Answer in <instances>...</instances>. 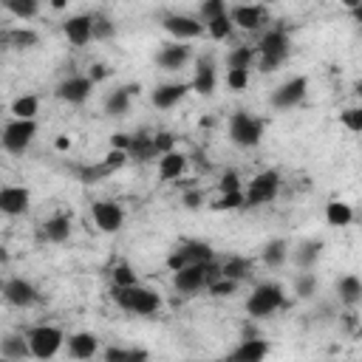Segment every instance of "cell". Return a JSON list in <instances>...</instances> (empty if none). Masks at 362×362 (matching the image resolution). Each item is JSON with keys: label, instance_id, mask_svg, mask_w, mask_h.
<instances>
[{"label": "cell", "instance_id": "obj_32", "mask_svg": "<svg viewBox=\"0 0 362 362\" xmlns=\"http://www.w3.org/2000/svg\"><path fill=\"white\" fill-rule=\"evenodd\" d=\"M204 29H207V35L213 37V40H227L230 35H232V20H230V12L227 15H218V18H213V20H207L204 23Z\"/></svg>", "mask_w": 362, "mask_h": 362}, {"label": "cell", "instance_id": "obj_2", "mask_svg": "<svg viewBox=\"0 0 362 362\" xmlns=\"http://www.w3.org/2000/svg\"><path fill=\"white\" fill-rule=\"evenodd\" d=\"M216 277H221V266H216L213 261H204V263H190L185 269L173 272V283L178 292L185 294H196L201 289H207V283H213Z\"/></svg>", "mask_w": 362, "mask_h": 362}, {"label": "cell", "instance_id": "obj_22", "mask_svg": "<svg viewBox=\"0 0 362 362\" xmlns=\"http://www.w3.org/2000/svg\"><path fill=\"white\" fill-rule=\"evenodd\" d=\"M96 351H99L96 334L80 331V334H71V337H68V354H71L74 359H91V356H96Z\"/></svg>", "mask_w": 362, "mask_h": 362}, {"label": "cell", "instance_id": "obj_18", "mask_svg": "<svg viewBox=\"0 0 362 362\" xmlns=\"http://www.w3.org/2000/svg\"><path fill=\"white\" fill-rule=\"evenodd\" d=\"M187 91H190V85H185V82H167V85H158V88L153 91V105H156L158 111H167V108H173V105H178L181 99H185Z\"/></svg>", "mask_w": 362, "mask_h": 362}, {"label": "cell", "instance_id": "obj_12", "mask_svg": "<svg viewBox=\"0 0 362 362\" xmlns=\"http://www.w3.org/2000/svg\"><path fill=\"white\" fill-rule=\"evenodd\" d=\"M4 300L9 303V306H18V308H29V306H35L37 303V289L29 283V280H23V277H12V280H6L4 283Z\"/></svg>", "mask_w": 362, "mask_h": 362}, {"label": "cell", "instance_id": "obj_26", "mask_svg": "<svg viewBox=\"0 0 362 362\" xmlns=\"http://www.w3.org/2000/svg\"><path fill=\"white\" fill-rule=\"evenodd\" d=\"M127 156H133L136 161H150V158H156L158 153H156V147H153V136H144V133L130 136Z\"/></svg>", "mask_w": 362, "mask_h": 362}, {"label": "cell", "instance_id": "obj_40", "mask_svg": "<svg viewBox=\"0 0 362 362\" xmlns=\"http://www.w3.org/2000/svg\"><path fill=\"white\" fill-rule=\"evenodd\" d=\"M227 88L241 94L249 88V68H227Z\"/></svg>", "mask_w": 362, "mask_h": 362}, {"label": "cell", "instance_id": "obj_23", "mask_svg": "<svg viewBox=\"0 0 362 362\" xmlns=\"http://www.w3.org/2000/svg\"><path fill=\"white\" fill-rule=\"evenodd\" d=\"M230 356L238 359V362H261V359L269 356V342H263L258 337H244V342Z\"/></svg>", "mask_w": 362, "mask_h": 362}, {"label": "cell", "instance_id": "obj_43", "mask_svg": "<svg viewBox=\"0 0 362 362\" xmlns=\"http://www.w3.org/2000/svg\"><path fill=\"white\" fill-rule=\"evenodd\" d=\"M127 158H130V156H127V150H116V147H111V150H108V156H105L99 164H102L108 173H113V170L125 167V164H127Z\"/></svg>", "mask_w": 362, "mask_h": 362}, {"label": "cell", "instance_id": "obj_6", "mask_svg": "<svg viewBox=\"0 0 362 362\" xmlns=\"http://www.w3.org/2000/svg\"><path fill=\"white\" fill-rule=\"evenodd\" d=\"M26 339H29L32 356H37V359H51V356H57V351L63 348L65 334H63L57 325H35V328L26 334Z\"/></svg>", "mask_w": 362, "mask_h": 362}, {"label": "cell", "instance_id": "obj_17", "mask_svg": "<svg viewBox=\"0 0 362 362\" xmlns=\"http://www.w3.org/2000/svg\"><path fill=\"white\" fill-rule=\"evenodd\" d=\"M63 32H65V37H68L71 46H77V49L88 46L94 40L91 37V15H74V18H68L63 23Z\"/></svg>", "mask_w": 362, "mask_h": 362}, {"label": "cell", "instance_id": "obj_36", "mask_svg": "<svg viewBox=\"0 0 362 362\" xmlns=\"http://www.w3.org/2000/svg\"><path fill=\"white\" fill-rule=\"evenodd\" d=\"M255 54L258 51L252 46H238V49H232L227 54V68H249L252 60H255Z\"/></svg>", "mask_w": 362, "mask_h": 362}, {"label": "cell", "instance_id": "obj_45", "mask_svg": "<svg viewBox=\"0 0 362 362\" xmlns=\"http://www.w3.org/2000/svg\"><path fill=\"white\" fill-rule=\"evenodd\" d=\"M218 15H227V0H204V4H201L204 23L213 20V18H218Z\"/></svg>", "mask_w": 362, "mask_h": 362}, {"label": "cell", "instance_id": "obj_1", "mask_svg": "<svg viewBox=\"0 0 362 362\" xmlns=\"http://www.w3.org/2000/svg\"><path fill=\"white\" fill-rule=\"evenodd\" d=\"M113 300L119 308L139 314V317H150L161 308V297L153 289H144L139 283L136 286H113Z\"/></svg>", "mask_w": 362, "mask_h": 362}, {"label": "cell", "instance_id": "obj_55", "mask_svg": "<svg viewBox=\"0 0 362 362\" xmlns=\"http://www.w3.org/2000/svg\"><path fill=\"white\" fill-rule=\"evenodd\" d=\"M339 4H342L345 9H354V12L359 9V0H339Z\"/></svg>", "mask_w": 362, "mask_h": 362}, {"label": "cell", "instance_id": "obj_53", "mask_svg": "<svg viewBox=\"0 0 362 362\" xmlns=\"http://www.w3.org/2000/svg\"><path fill=\"white\" fill-rule=\"evenodd\" d=\"M54 147L65 153V150H71V139H68V136H57V142H54Z\"/></svg>", "mask_w": 362, "mask_h": 362}, {"label": "cell", "instance_id": "obj_57", "mask_svg": "<svg viewBox=\"0 0 362 362\" xmlns=\"http://www.w3.org/2000/svg\"><path fill=\"white\" fill-rule=\"evenodd\" d=\"M263 4H275V0H263Z\"/></svg>", "mask_w": 362, "mask_h": 362}, {"label": "cell", "instance_id": "obj_27", "mask_svg": "<svg viewBox=\"0 0 362 362\" xmlns=\"http://www.w3.org/2000/svg\"><path fill=\"white\" fill-rule=\"evenodd\" d=\"M325 221H328V227H348V224L354 221L351 204H345V201H328V207H325Z\"/></svg>", "mask_w": 362, "mask_h": 362}, {"label": "cell", "instance_id": "obj_19", "mask_svg": "<svg viewBox=\"0 0 362 362\" xmlns=\"http://www.w3.org/2000/svg\"><path fill=\"white\" fill-rule=\"evenodd\" d=\"M187 170V156L178 153V150H170V153H161L158 156V178L161 181H173V178H181Z\"/></svg>", "mask_w": 362, "mask_h": 362}, {"label": "cell", "instance_id": "obj_8", "mask_svg": "<svg viewBox=\"0 0 362 362\" xmlns=\"http://www.w3.org/2000/svg\"><path fill=\"white\" fill-rule=\"evenodd\" d=\"M37 136V122L35 119H12L6 127H4V136H0V142H4V147L15 156L26 153L29 144L35 142Z\"/></svg>", "mask_w": 362, "mask_h": 362}, {"label": "cell", "instance_id": "obj_13", "mask_svg": "<svg viewBox=\"0 0 362 362\" xmlns=\"http://www.w3.org/2000/svg\"><path fill=\"white\" fill-rule=\"evenodd\" d=\"M32 204V193L20 185H9V187H0V213L4 216H23Z\"/></svg>", "mask_w": 362, "mask_h": 362}, {"label": "cell", "instance_id": "obj_34", "mask_svg": "<svg viewBox=\"0 0 362 362\" xmlns=\"http://www.w3.org/2000/svg\"><path fill=\"white\" fill-rule=\"evenodd\" d=\"M320 252H323V244H320V241H306L300 249H294V261H297L303 269H311V266L317 263Z\"/></svg>", "mask_w": 362, "mask_h": 362}, {"label": "cell", "instance_id": "obj_7", "mask_svg": "<svg viewBox=\"0 0 362 362\" xmlns=\"http://www.w3.org/2000/svg\"><path fill=\"white\" fill-rule=\"evenodd\" d=\"M261 136H263L261 119H255V116H249L244 111H238V113L230 116V139L238 147H246V150L249 147H258L261 144Z\"/></svg>", "mask_w": 362, "mask_h": 362}, {"label": "cell", "instance_id": "obj_21", "mask_svg": "<svg viewBox=\"0 0 362 362\" xmlns=\"http://www.w3.org/2000/svg\"><path fill=\"white\" fill-rule=\"evenodd\" d=\"M139 85H125V88H116L113 94H108V99H105V113L108 116H125L127 113V108H130V99L133 96H139Z\"/></svg>", "mask_w": 362, "mask_h": 362}, {"label": "cell", "instance_id": "obj_15", "mask_svg": "<svg viewBox=\"0 0 362 362\" xmlns=\"http://www.w3.org/2000/svg\"><path fill=\"white\" fill-rule=\"evenodd\" d=\"M91 91H94L91 77H68L65 82H60L57 96H60L63 102H68V105H82V102L91 96Z\"/></svg>", "mask_w": 362, "mask_h": 362}, {"label": "cell", "instance_id": "obj_46", "mask_svg": "<svg viewBox=\"0 0 362 362\" xmlns=\"http://www.w3.org/2000/svg\"><path fill=\"white\" fill-rule=\"evenodd\" d=\"M339 119H342V125H345L351 133H359V130H362V111H359V108H348L345 113H339Z\"/></svg>", "mask_w": 362, "mask_h": 362}, {"label": "cell", "instance_id": "obj_44", "mask_svg": "<svg viewBox=\"0 0 362 362\" xmlns=\"http://www.w3.org/2000/svg\"><path fill=\"white\" fill-rule=\"evenodd\" d=\"M108 362H133V359H147V351H122V348H111L105 351Z\"/></svg>", "mask_w": 362, "mask_h": 362}, {"label": "cell", "instance_id": "obj_41", "mask_svg": "<svg viewBox=\"0 0 362 362\" xmlns=\"http://www.w3.org/2000/svg\"><path fill=\"white\" fill-rule=\"evenodd\" d=\"M244 207V190H235V193H221V199L213 204V210L218 213H232V210H241Z\"/></svg>", "mask_w": 362, "mask_h": 362}, {"label": "cell", "instance_id": "obj_5", "mask_svg": "<svg viewBox=\"0 0 362 362\" xmlns=\"http://www.w3.org/2000/svg\"><path fill=\"white\" fill-rule=\"evenodd\" d=\"M289 49H292V43H289V35H286V32L275 29V32L263 35L261 46L255 49V51L261 54V71H263V74L277 71V68H280V63L289 57Z\"/></svg>", "mask_w": 362, "mask_h": 362}, {"label": "cell", "instance_id": "obj_52", "mask_svg": "<svg viewBox=\"0 0 362 362\" xmlns=\"http://www.w3.org/2000/svg\"><path fill=\"white\" fill-rule=\"evenodd\" d=\"M105 65H94V71H91V82H99V80H105Z\"/></svg>", "mask_w": 362, "mask_h": 362}, {"label": "cell", "instance_id": "obj_47", "mask_svg": "<svg viewBox=\"0 0 362 362\" xmlns=\"http://www.w3.org/2000/svg\"><path fill=\"white\" fill-rule=\"evenodd\" d=\"M218 187H221V193H235V190H244V187H241V178H238V173H235V170H227V173L221 175Z\"/></svg>", "mask_w": 362, "mask_h": 362}, {"label": "cell", "instance_id": "obj_42", "mask_svg": "<svg viewBox=\"0 0 362 362\" xmlns=\"http://www.w3.org/2000/svg\"><path fill=\"white\" fill-rule=\"evenodd\" d=\"M111 275H113V286H136L139 283V277H136L130 263H116Z\"/></svg>", "mask_w": 362, "mask_h": 362}, {"label": "cell", "instance_id": "obj_50", "mask_svg": "<svg viewBox=\"0 0 362 362\" xmlns=\"http://www.w3.org/2000/svg\"><path fill=\"white\" fill-rule=\"evenodd\" d=\"M181 201H185V207H187V210H199V207H201V201H204V196H201L199 190H190V193H185V199H181Z\"/></svg>", "mask_w": 362, "mask_h": 362}, {"label": "cell", "instance_id": "obj_37", "mask_svg": "<svg viewBox=\"0 0 362 362\" xmlns=\"http://www.w3.org/2000/svg\"><path fill=\"white\" fill-rule=\"evenodd\" d=\"M116 35V26L105 15H91V37L94 40H111Z\"/></svg>", "mask_w": 362, "mask_h": 362}, {"label": "cell", "instance_id": "obj_11", "mask_svg": "<svg viewBox=\"0 0 362 362\" xmlns=\"http://www.w3.org/2000/svg\"><path fill=\"white\" fill-rule=\"evenodd\" d=\"M306 94H308V80H306V77H292V80H286V82L272 94V105L280 108V111H289V108L300 105V102L306 99Z\"/></svg>", "mask_w": 362, "mask_h": 362}, {"label": "cell", "instance_id": "obj_25", "mask_svg": "<svg viewBox=\"0 0 362 362\" xmlns=\"http://www.w3.org/2000/svg\"><path fill=\"white\" fill-rule=\"evenodd\" d=\"M43 235L51 241V244H65L71 238V218L68 216H51L46 224H43Z\"/></svg>", "mask_w": 362, "mask_h": 362}, {"label": "cell", "instance_id": "obj_35", "mask_svg": "<svg viewBox=\"0 0 362 362\" xmlns=\"http://www.w3.org/2000/svg\"><path fill=\"white\" fill-rule=\"evenodd\" d=\"M6 9L18 20H32L40 12V0H6Z\"/></svg>", "mask_w": 362, "mask_h": 362}, {"label": "cell", "instance_id": "obj_14", "mask_svg": "<svg viewBox=\"0 0 362 362\" xmlns=\"http://www.w3.org/2000/svg\"><path fill=\"white\" fill-rule=\"evenodd\" d=\"M91 213H94V224L102 232H119L122 224H125V210L113 201H96Z\"/></svg>", "mask_w": 362, "mask_h": 362}, {"label": "cell", "instance_id": "obj_20", "mask_svg": "<svg viewBox=\"0 0 362 362\" xmlns=\"http://www.w3.org/2000/svg\"><path fill=\"white\" fill-rule=\"evenodd\" d=\"M230 20H232V26H238L244 32H258L266 23V12L261 6H238L230 15Z\"/></svg>", "mask_w": 362, "mask_h": 362}, {"label": "cell", "instance_id": "obj_31", "mask_svg": "<svg viewBox=\"0 0 362 362\" xmlns=\"http://www.w3.org/2000/svg\"><path fill=\"white\" fill-rule=\"evenodd\" d=\"M221 275L224 277H232V280H244V277H249L252 275V261H246V258H230L224 266H221Z\"/></svg>", "mask_w": 362, "mask_h": 362}, {"label": "cell", "instance_id": "obj_16", "mask_svg": "<svg viewBox=\"0 0 362 362\" xmlns=\"http://www.w3.org/2000/svg\"><path fill=\"white\" fill-rule=\"evenodd\" d=\"M187 60H190V46H185V43H170V46H164L161 51H158V57H156V63H158V68H164V71H181L187 65Z\"/></svg>", "mask_w": 362, "mask_h": 362}, {"label": "cell", "instance_id": "obj_29", "mask_svg": "<svg viewBox=\"0 0 362 362\" xmlns=\"http://www.w3.org/2000/svg\"><path fill=\"white\" fill-rule=\"evenodd\" d=\"M29 339L26 337H6L0 339V356H9V359H23L29 356Z\"/></svg>", "mask_w": 362, "mask_h": 362}, {"label": "cell", "instance_id": "obj_38", "mask_svg": "<svg viewBox=\"0 0 362 362\" xmlns=\"http://www.w3.org/2000/svg\"><path fill=\"white\" fill-rule=\"evenodd\" d=\"M317 275H311V272H303V275H297V280H294V294L300 297V300H308V297H314L317 294Z\"/></svg>", "mask_w": 362, "mask_h": 362}, {"label": "cell", "instance_id": "obj_51", "mask_svg": "<svg viewBox=\"0 0 362 362\" xmlns=\"http://www.w3.org/2000/svg\"><path fill=\"white\" fill-rule=\"evenodd\" d=\"M111 147H116V150H127V147H130V136H127V133H113Z\"/></svg>", "mask_w": 362, "mask_h": 362}, {"label": "cell", "instance_id": "obj_56", "mask_svg": "<svg viewBox=\"0 0 362 362\" xmlns=\"http://www.w3.org/2000/svg\"><path fill=\"white\" fill-rule=\"evenodd\" d=\"M4 283H6V280H4V277H0V292H4Z\"/></svg>", "mask_w": 362, "mask_h": 362}, {"label": "cell", "instance_id": "obj_39", "mask_svg": "<svg viewBox=\"0 0 362 362\" xmlns=\"http://www.w3.org/2000/svg\"><path fill=\"white\" fill-rule=\"evenodd\" d=\"M207 292L213 294V297H232L235 292H238V280H232V277H216L213 283H207Z\"/></svg>", "mask_w": 362, "mask_h": 362}, {"label": "cell", "instance_id": "obj_3", "mask_svg": "<svg viewBox=\"0 0 362 362\" xmlns=\"http://www.w3.org/2000/svg\"><path fill=\"white\" fill-rule=\"evenodd\" d=\"M280 193V173L277 170H263L258 173L249 187L244 190V207H263V204H272Z\"/></svg>", "mask_w": 362, "mask_h": 362}, {"label": "cell", "instance_id": "obj_9", "mask_svg": "<svg viewBox=\"0 0 362 362\" xmlns=\"http://www.w3.org/2000/svg\"><path fill=\"white\" fill-rule=\"evenodd\" d=\"M213 246L204 244V241H187V244H181L178 249H173V255L167 258V266L170 272H178V269H185L190 263H204V261H213Z\"/></svg>", "mask_w": 362, "mask_h": 362}, {"label": "cell", "instance_id": "obj_24", "mask_svg": "<svg viewBox=\"0 0 362 362\" xmlns=\"http://www.w3.org/2000/svg\"><path fill=\"white\" fill-rule=\"evenodd\" d=\"M190 88L196 94H201V96H213V91H216V65L210 60H199V68H196V77H193Z\"/></svg>", "mask_w": 362, "mask_h": 362}, {"label": "cell", "instance_id": "obj_54", "mask_svg": "<svg viewBox=\"0 0 362 362\" xmlns=\"http://www.w3.org/2000/svg\"><path fill=\"white\" fill-rule=\"evenodd\" d=\"M49 4H51V9H57V12H63V9L68 6V0H49Z\"/></svg>", "mask_w": 362, "mask_h": 362}, {"label": "cell", "instance_id": "obj_48", "mask_svg": "<svg viewBox=\"0 0 362 362\" xmlns=\"http://www.w3.org/2000/svg\"><path fill=\"white\" fill-rule=\"evenodd\" d=\"M153 147H156L158 156L161 153H170V150H175V136L173 133H156L153 136Z\"/></svg>", "mask_w": 362, "mask_h": 362}, {"label": "cell", "instance_id": "obj_49", "mask_svg": "<svg viewBox=\"0 0 362 362\" xmlns=\"http://www.w3.org/2000/svg\"><path fill=\"white\" fill-rule=\"evenodd\" d=\"M12 43L20 49H29V46H37V35L29 29H18V32H12Z\"/></svg>", "mask_w": 362, "mask_h": 362}, {"label": "cell", "instance_id": "obj_10", "mask_svg": "<svg viewBox=\"0 0 362 362\" xmlns=\"http://www.w3.org/2000/svg\"><path fill=\"white\" fill-rule=\"evenodd\" d=\"M164 32L178 43H187V40H196V37L204 35V23L190 18V15H167L164 18Z\"/></svg>", "mask_w": 362, "mask_h": 362}, {"label": "cell", "instance_id": "obj_33", "mask_svg": "<svg viewBox=\"0 0 362 362\" xmlns=\"http://www.w3.org/2000/svg\"><path fill=\"white\" fill-rule=\"evenodd\" d=\"M286 258H289L286 241H272V244H266V249H263V263H266V266L277 269V266L286 263Z\"/></svg>", "mask_w": 362, "mask_h": 362}, {"label": "cell", "instance_id": "obj_4", "mask_svg": "<svg viewBox=\"0 0 362 362\" xmlns=\"http://www.w3.org/2000/svg\"><path fill=\"white\" fill-rule=\"evenodd\" d=\"M283 303H286V292L280 283H261L249 294L246 311H249V317H272Z\"/></svg>", "mask_w": 362, "mask_h": 362}, {"label": "cell", "instance_id": "obj_30", "mask_svg": "<svg viewBox=\"0 0 362 362\" xmlns=\"http://www.w3.org/2000/svg\"><path fill=\"white\" fill-rule=\"evenodd\" d=\"M40 111V99L35 94H26V96H18L12 102V116L15 119H35Z\"/></svg>", "mask_w": 362, "mask_h": 362}, {"label": "cell", "instance_id": "obj_28", "mask_svg": "<svg viewBox=\"0 0 362 362\" xmlns=\"http://www.w3.org/2000/svg\"><path fill=\"white\" fill-rule=\"evenodd\" d=\"M337 289H339V300H342L345 306H356V303L362 300V280H359L356 275H345Z\"/></svg>", "mask_w": 362, "mask_h": 362}]
</instances>
